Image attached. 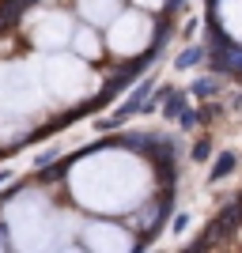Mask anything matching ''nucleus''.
Returning <instances> with one entry per match:
<instances>
[{
    "label": "nucleus",
    "instance_id": "nucleus-1",
    "mask_svg": "<svg viewBox=\"0 0 242 253\" xmlns=\"http://www.w3.org/2000/svg\"><path fill=\"white\" fill-rule=\"evenodd\" d=\"M200 61H204V49H200V45H190V49L178 57V68H193V64H200Z\"/></svg>",
    "mask_w": 242,
    "mask_h": 253
},
{
    "label": "nucleus",
    "instance_id": "nucleus-2",
    "mask_svg": "<svg viewBox=\"0 0 242 253\" xmlns=\"http://www.w3.org/2000/svg\"><path fill=\"white\" fill-rule=\"evenodd\" d=\"M163 114H167V117L182 114V95H178V91H167V98H163Z\"/></svg>",
    "mask_w": 242,
    "mask_h": 253
},
{
    "label": "nucleus",
    "instance_id": "nucleus-3",
    "mask_svg": "<svg viewBox=\"0 0 242 253\" xmlns=\"http://www.w3.org/2000/svg\"><path fill=\"white\" fill-rule=\"evenodd\" d=\"M193 95H216V80H197V84H193Z\"/></svg>",
    "mask_w": 242,
    "mask_h": 253
},
{
    "label": "nucleus",
    "instance_id": "nucleus-4",
    "mask_svg": "<svg viewBox=\"0 0 242 253\" xmlns=\"http://www.w3.org/2000/svg\"><path fill=\"white\" fill-rule=\"evenodd\" d=\"M231 167H235V159H231V155H220V159H216V170H212V178H223V174H227Z\"/></svg>",
    "mask_w": 242,
    "mask_h": 253
}]
</instances>
